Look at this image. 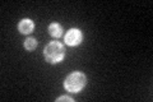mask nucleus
Here are the masks:
<instances>
[{"mask_svg":"<svg viewBox=\"0 0 153 102\" xmlns=\"http://www.w3.org/2000/svg\"><path fill=\"white\" fill-rule=\"evenodd\" d=\"M85 82H87V78H85L83 73L74 71L66 77V79L64 82V87L66 91L75 93V92H79L85 86Z\"/></svg>","mask_w":153,"mask_h":102,"instance_id":"1","label":"nucleus"},{"mask_svg":"<svg viewBox=\"0 0 153 102\" xmlns=\"http://www.w3.org/2000/svg\"><path fill=\"white\" fill-rule=\"evenodd\" d=\"M44 54H45L46 61L52 63V64H54V63H59L63 60V57H64V47L60 42L52 41L45 47Z\"/></svg>","mask_w":153,"mask_h":102,"instance_id":"2","label":"nucleus"},{"mask_svg":"<svg viewBox=\"0 0 153 102\" xmlns=\"http://www.w3.org/2000/svg\"><path fill=\"white\" fill-rule=\"evenodd\" d=\"M82 38H83L82 32H80L78 28H71L65 35V42H66V45H69V46H76L82 42Z\"/></svg>","mask_w":153,"mask_h":102,"instance_id":"3","label":"nucleus"},{"mask_svg":"<svg viewBox=\"0 0 153 102\" xmlns=\"http://www.w3.org/2000/svg\"><path fill=\"white\" fill-rule=\"evenodd\" d=\"M33 28H35V24H33V22L31 21V19H22L21 22H19L18 24V31L23 33V35H28V33H31L33 31Z\"/></svg>","mask_w":153,"mask_h":102,"instance_id":"4","label":"nucleus"},{"mask_svg":"<svg viewBox=\"0 0 153 102\" xmlns=\"http://www.w3.org/2000/svg\"><path fill=\"white\" fill-rule=\"evenodd\" d=\"M49 33L52 36V37H60L61 33H63V28L59 23H51L49 26Z\"/></svg>","mask_w":153,"mask_h":102,"instance_id":"5","label":"nucleus"},{"mask_svg":"<svg viewBox=\"0 0 153 102\" xmlns=\"http://www.w3.org/2000/svg\"><path fill=\"white\" fill-rule=\"evenodd\" d=\"M25 47L27 48V50H30V51L35 50V48L37 47V41H36V38H32V37L27 38L26 42H25Z\"/></svg>","mask_w":153,"mask_h":102,"instance_id":"6","label":"nucleus"},{"mask_svg":"<svg viewBox=\"0 0 153 102\" xmlns=\"http://www.w3.org/2000/svg\"><path fill=\"white\" fill-rule=\"evenodd\" d=\"M60 101H69V102H73V98H70V97H68V96H63V97H60V98H57V102H60Z\"/></svg>","mask_w":153,"mask_h":102,"instance_id":"7","label":"nucleus"}]
</instances>
